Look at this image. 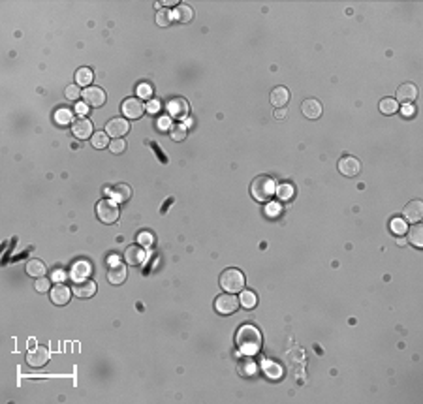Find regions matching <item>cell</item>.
Returning <instances> with one entry per match:
<instances>
[{
	"label": "cell",
	"mask_w": 423,
	"mask_h": 404,
	"mask_svg": "<svg viewBox=\"0 0 423 404\" xmlns=\"http://www.w3.org/2000/svg\"><path fill=\"white\" fill-rule=\"evenodd\" d=\"M250 194L256 202L260 203H267L273 200V196L277 194V185L273 181V177L269 175H260L256 177L250 185Z\"/></svg>",
	"instance_id": "cell-2"
},
{
	"label": "cell",
	"mask_w": 423,
	"mask_h": 404,
	"mask_svg": "<svg viewBox=\"0 0 423 404\" xmlns=\"http://www.w3.org/2000/svg\"><path fill=\"white\" fill-rule=\"evenodd\" d=\"M107 130H106V134L107 135H111V137H115V139H121L124 134H128V130H130V124H128V120L126 118H123V117H117V118H111L109 122H107V126H106Z\"/></svg>",
	"instance_id": "cell-10"
},
{
	"label": "cell",
	"mask_w": 423,
	"mask_h": 404,
	"mask_svg": "<svg viewBox=\"0 0 423 404\" xmlns=\"http://www.w3.org/2000/svg\"><path fill=\"white\" fill-rule=\"evenodd\" d=\"M34 288H36V291H40V293H47V291L51 289V278H45V276L38 278V280L34 282Z\"/></svg>",
	"instance_id": "cell-38"
},
{
	"label": "cell",
	"mask_w": 423,
	"mask_h": 404,
	"mask_svg": "<svg viewBox=\"0 0 423 404\" xmlns=\"http://www.w3.org/2000/svg\"><path fill=\"white\" fill-rule=\"evenodd\" d=\"M186 134H188V130H186V126L181 124V122H177V124H173V126L169 128V137H171L173 141H183L184 137H186Z\"/></svg>",
	"instance_id": "cell-30"
},
{
	"label": "cell",
	"mask_w": 423,
	"mask_h": 404,
	"mask_svg": "<svg viewBox=\"0 0 423 404\" xmlns=\"http://www.w3.org/2000/svg\"><path fill=\"white\" fill-rule=\"evenodd\" d=\"M288 101H290V90L286 87H275L271 90V103H273L275 107L282 109Z\"/></svg>",
	"instance_id": "cell-20"
},
{
	"label": "cell",
	"mask_w": 423,
	"mask_h": 404,
	"mask_svg": "<svg viewBox=\"0 0 423 404\" xmlns=\"http://www.w3.org/2000/svg\"><path fill=\"white\" fill-rule=\"evenodd\" d=\"M71 132L77 139H88L92 135V122L85 117H79L73 124H71Z\"/></svg>",
	"instance_id": "cell-13"
},
{
	"label": "cell",
	"mask_w": 423,
	"mask_h": 404,
	"mask_svg": "<svg viewBox=\"0 0 423 404\" xmlns=\"http://www.w3.org/2000/svg\"><path fill=\"white\" fill-rule=\"evenodd\" d=\"M279 211H281V209H279V205H269V207H267L269 215H279Z\"/></svg>",
	"instance_id": "cell-45"
},
{
	"label": "cell",
	"mask_w": 423,
	"mask_h": 404,
	"mask_svg": "<svg viewBox=\"0 0 423 404\" xmlns=\"http://www.w3.org/2000/svg\"><path fill=\"white\" fill-rule=\"evenodd\" d=\"M235 344L245 355H254L262 350V333L256 325L245 323L241 325L237 335H235Z\"/></svg>",
	"instance_id": "cell-1"
},
{
	"label": "cell",
	"mask_w": 423,
	"mask_h": 404,
	"mask_svg": "<svg viewBox=\"0 0 423 404\" xmlns=\"http://www.w3.org/2000/svg\"><path fill=\"white\" fill-rule=\"evenodd\" d=\"M414 115H416V109H414V105H412V103H405V105H403V117L410 118V117H414Z\"/></svg>",
	"instance_id": "cell-42"
},
{
	"label": "cell",
	"mask_w": 423,
	"mask_h": 404,
	"mask_svg": "<svg viewBox=\"0 0 423 404\" xmlns=\"http://www.w3.org/2000/svg\"><path fill=\"white\" fill-rule=\"evenodd\" d=\"M258 303V299H256V293L250 291V289H241V295H239V304H243V308H254Z\"/></svg>",
	"instance_id": "cell-27"
},
{
	"label": "cell",
	"mask_w": 423,
	"mask_h": 404,
	"mask_svg": "<svg viewBox=\"0 0 423 404\" xmlns=\"http://www.w3.org/2000/svg\"><path fill=\"white\" fill-rule=\"evenodd\" d=\"M92 79H94V73L90 68H79L77 72H75V85L77 87H88L90 83H92Z\"/></svg>",
	"instance_id": "cell-22"
},
{
	"label": "cell",
	"mask_w": 423,
	"mask_h": 404,
	"mask_svg": "<svg viewBox=\"0 0 423 404\" xmlns=\"http://www.w3.org/2000/svg\"><path fill=\"white\" fill-rule=\"evenodd\" d=\"M138 243L141 246H151L153 245V235L151 233H141L140 237H138Z\"/></svg>",
	"instance_id": "cell-40"
},
{
	"label": "cell",
	"mask_w": 423,
	"mask_h": 404,
	"mask_svg": "<svg viewBox=\"0 0 423 404\" xmlns=\"http://www.w3.org/2000/svg\"><path fill=\"white\" fill-rule=\"evenodd\" d=\"M190 111V105L184 98H171L166 103V113L169 118H177V120H183L184 117L188 115Z\"/></svg>",
	"instance_id": "cell-6"
},
{
	"label": "cell",
	"mask_w": 423,
	"mask_h": 404,
	"mask_svg": "<svg viewBox=\"0 0 423 404\" xmlns=\"http://www.w3.org/2000/svg\"><path fill=\"white\" fill-rule=\"evenodd\" d=\"M418 98V88L412 83H403L401 87L397 88V94H395V101L399 103H412V101Z\"/></svg>",
	"instance_id": "cell-12"
},
{
	"label": "cell",
	"mask_w": 423,
	"mask_h": 404,
	"mask_svg": "<svg viewBox=\"0 0 423 404\" xmlns=\"http://www.w3.org/2000/svg\"><path fill=\"white\" fill-rule=\"evenodd\" d=\"M126 276H128L126 265L123 261H111L109 263V267H107V280L111 282L113 286L123 284L126 280Z\"/></svg>",
	"instance_id": "cell-7"
},
{
	"label": "cell",
	"mask_w": 423,
	"mask_h": 404,
	"mask_svg": "<svg viewBox=\"0 0 423 404\" xmlns=\"http://www.w3.org/2000/svg\"><path fill=\"white\" fill-rule=\"evenodd\" d=\"M160 126H162V130L171 128V126H169V118H162V120H160Z\"/></svg>",
	"instance_id": "cell-47"
},
{
	"label": "cell",
	"mask_w": 423,
	"mask_h": 404,
	"mask_svg": "<svg viewBox=\"0 0 423 404\" xmlns=\"http://www.w3.org/2000/svg\"><path fill=\"white\" fill-rule=\"evenodd\" d=\"M87 107H88L87 103H77V105H75V113L79 117H85L87 115Z\"/></svg>",
	"instance_id": "cell-44"
},
{
	"label": "cell",
	"mask_w": 423,
	"mask_h": 404,
	"mask_svg": "<svg viewBox=\"0 0 423 404\" xmlns=\"http://www.w3.org/2000/svg\"><path fill=\"white\" fill-rule=\"evenodd\" d=\"M214 308L218 314L222 316H228V314H233L237 308H239V299L231 293H222L214 299Z\"/></svg>",
	"instance_id": "cell-5"
},
{
	"label": "cell",
	"mask_w": 423,
	"mask_h": 404,
	"mask_svg": "<svg viewBox=\"0 0 423 404\" xmlns=\"http://www.w3.org/2000/svg\"><path fill=\"white\" fill-rule=\"evenodd\" d=\"M265 370H267V374L269 376H281V370H279V365H271V363H267V369H265Z\"/></svg>",
	"instance_id": "cell-43"
},
{
	"label": "cell",
	"mask_w": 423,
	"mask_h": 404,
	"mask_svg": "<svg viewBox=\"0 0 423 404\" xmlns=\"http://www.w3.org/2000/svg\"><path fill=\"white\" fill-rule=\"evenodd\" d=\"M51 301L55 304H58V306H62V304H66L68 301H70V297H71V289L68 288V286H64L62 282H58L55 288H51Z\"/></svg>",
	"instance_id": "cell-16"
},
{
	"label": "cell",
	"mask_w": 423,
	"mask_h": 404,
	"mask_svg": "<svg viewBox=\"0 0 423 404\" xmlns=\"http://www.w3.org/2000/svg\"><path fill=\"white\" fill-rule=\"evenodd\" d=\"M408 241L414 246H418V248H422L423 246V226L420 224V222L414 224V226L408 230Z\"/></svg>",
	"instance_id": "cell-24"
},
{
	"label": "cell",
	"mask_w": 423,
	"mask_h": 404,
	"mask_svg": "<svg viewBox=\"0 0 423 404\" xmlns=\"http://www.w3.org/2000/svg\"><path fill=\"white\" fill-rule=\"evenodd\" d=\"M145 109H147L149 113H158V111H160V101L153 100V98H151V100H149V103L145 105Z\"/></svg>",
	"instance_id": "cell-41"
},
{
	"label": "cell",
	"mask_w": 423,
	"mask_h": 404,
	"mask_svg": "<svg viewBox=\"0 0 423 404\" xmlns=\"http://www.w3.org/2000/svg\"><path fill=\"white\" fill-rule=\"evenodd\" d=\"M71 117H73V111L68 109V107H60L55 111V122L58 126H66L71 122Z\"/></svg>",
	"instance_id": "cell-26"
},
{
	"label": "cell",
	"mask_w": 423,
	"mask_h": 404,
	"mask_svg": "<svg viewBox=\"0 0 423 404\" xmlns=\"http://www.w3.org/2000/svg\"><path fill=\"white\" fill-rule=\"evenodd\" d=\"M136 94L138 98H151L153 96V85L151 83H140L136 88Z\"/></svg>",
	"instance_id": "cell-37"
},
{
	"label": "cell",
	"mask_w": 423,
	"mask_h": 404,
	"mask_svg": "<svg viewBox=\"0 0 423 404\" xmlns=\"http://www.w3.org/2000/svg\"><path fill=\"white\" fill-rule=\"evenodd\" d=\"M81 94H83V92L79 90L77 85H68V87L64 88V96H66V100H70V101H77V98H79Z\"/></svg>",
	"instance_id": "cell-36"
},
{
	"label": "cell",
	"mask_w": 423,
	"mask_h": 404,
	"mask_svg": "<svg viewBox=\"0 0 423 404\" xmlns=\"http://www.w3.org/2000/svg\"><path fill=\"white\" fill-rule=\"evenodd\" d=\"M96 215L104 224H115L119 218V205L115 200H102L96 205Z\"/></svg>",
	"instance_id": "cell-4"
},
{
	"label": "cell",
	"mask_w": 423,
	"mask_h": 404,
	"mask_svg": "<svg viewBox=\"0 0 423 404\" xmlns=\"http://www.w3.org/2000/svg\"><path fill=\"white\" fill-rule=\"evenodd\" d=\"M121 111L126 118H140L145 111V105L140 98H126L121 105Z\"/></svg>",
	"instance_id": "cell-9"
},
{
	"label": "cell",
	"mask_w": 423,
	"mask_h": 404,
	"mask_svg": "<svg viewBox=\"0 0 423 404\" xmlns=\"http://www.w3.org/2000/svg\"><path fill=\"white\" fill-rule=\"evenodd\" d=\"M389 230H391V233H395V235H405V233L408 231V224H406L405 218H393L391 224H389Z\"/></svg>",
	"instance_id": "cell-31"
},
{
	"label": "cell",
	"mask_w": 423,
	"mask_h": 404,
	"mask_svg": "<svg viewBox=\"0 0 423 404\" xmlns=\"http://www.w3.org/2000/svg\"><path fill=\"white\" fill-rule=\"evenodd\" d=\"M220 288L226 293H239L245 288V276L239 269H226L220 274Z\"/></svg>",
	"instance_id": "cell-3"
},
{
	"label": "cell",
	"mask_w": 423,
	"mask_h": 404,
	"mask_svg": "<svg viewBox=\"0 0 423 404\" xmlns=\"http://www.w3.org/2000/svg\"><path fill=\"white\" fill-rule=\"evenodd\" d=\"M359 169H361V164L353 156H344V158L338 160V171L346 177H355L359 173Z\"/></svg>",
	"instance_id": "cell-14"
},
{
	"label": "cell",
	"mask_w": 423,
	"mask_h": 404,
	"mask_svg": "<svg viewBox=\"0 0 423 404\" xmlns=\"http://www.w3.org/2000/svg\"><path fill=\"white\" fill-rule=\"evenodd\" d=\"M81 96L88 107H102L106 103V92L100 87H87Z\"/></svg>",
	"instance_id": "cell-8"
},
{
	"label": "cell",
	"mask_w": 423,
	"mask_h": 404,
	"mask_svg": "<svg viewBox=\"0 0 423 404\" xmlns=\"http://www.w3.org/2000/svg\"><path fill=\"white\" fill-rule=\"evenodd\" d=\"M164 6H179V2H175V0H169V2H162Z\"/></svg>",
	"instance_id": "cell-49"
},
{
	"label": "cell",
	"mask_w": 423,
	"mask_h": 404,
	"mask_svg": "<svg viewBox=\"0 0 423 404\" xmlns=\"http://www.w3.org/2000/svg\"><path fill=\"white\" fill-rule=\"evenodd\" d=\"M109 145L107 141V134L106 132H96V134H92V147H96V149H106Z\"/></svg>",
	"instance_id": "cell-34"
},
{
	"label": "cell",
	"mask_w": 423,
	"mask_h": 404,
	"mask_svg": "<svg viewBox=\"0 0 423 404\" xmlns=\"http://www.w3.org/2000/svg\"><path fill=\"white\" fill-rule=\"evenodd\" d=\"M47 361H49V350L43 348V346L32 348V350L27 354V363L30 365V367H34V369L43 367Z\"/></svg>",
	"instance_id": "cell-11"
},
{
	"label": "cell",
	"mask_w": 423,
	"mask_h": 404,
	"mask_svg": "<svg viewBox=\"0 0 423 404\" xmlns=\"http://www.w3.org/2000/svg\"><path fill=\"white\" fill-rule=\"evenodd\" d=\"M88 273H90V265H88L87 261L75 263L73 269H71V274H73V280H75V282H77V280H85Z\"/></svg>",
	"instance_id": "cell-28"
},
{
	"label": "cell",
	"mask_w": 423,
	"mask_h": 404,
	"mask_svg": "<svg viewBox=\"0 0 423 404\" xmlns=\"http://www.w3.org/2000/svg\"><path fill=\"white\" fill-rule=\"evenodd\" d=\"M109 194H111V198L117 203H124L132 198V188L128 186V185H117L115 188L109 190Z\"/></svg>",
	"instance_id": "cell-21"
},
{
	"label": "cell",
	"mask_w": 423,
	"mask_h": 404,
	"mask_svg": "<svg viewBox=\"0 0 423 404\" xmlns=\"http://www.w3.org/2000/svg\"><path fill=\"white\" fill-rule=\"evenodd\" d=\"M378 107H380V111L384 115H393V113H397V109H399V103L395 101V98H382Z\"/></svg>",
	"instance_id": "cell-29"
},
{
	"label": "cell",
	"mask_w": 423,
	"mask_h": 404,
	"mask_svg": "<svg viewBox=\"0 0 423 404\" xmlns=\"http://www.w3.org/2000/svg\"><path fill=\"white\" fill-rule=\"evenodd\" d=\"M173 17H175L179 23H190L192 17H194V12H192V8H190L188 4H179V6L175 8V12H173Z\"/></svg>",
	"instance_id": "cell-23"
},
{
	"label": "cell",
	"mask_w": 423,
	"mask_h": 404,
	"mask_svg": "<svg viewBox=\"0 0 423 404\" xmlns=\"http://www.w3.org/2000/svg\"><path fill=\"white\" fill-rule=\"evenodd\" d=\"M286 113H288V111H286V109H277V111H275V117H277V118H279V120H282V118H284V117H286Z\"/></svg>",
	"instance_id": "cell-46"
},
{
	"label": "cell",
	"mask_w": 423,
	"mask_h": 404,
	"mask_svg": "<svg viewBox=\"0 0 423 404\" xmlns=\"http://www.w3.org/2000/svg\"><path fill=\"white\" fill-rule=\"evenodd\" d=\"M53 280H56V282H62V280H64V273H60V271H56L55 276H53Z\"/></svg>",
	"instance_id": "cell-48"
},
{
	"label": "cell",
	"mask_w": 423,
	"mask_h": 404,
	"mask_svg": "<svg viewBox=\"0 0 423 404\" xmlns=\"http://www.w3.org/2000/svg\"><path fill=\"white\" fill-rule=\"evenodd\" d=\"M73 295H77V297H81V299H88V297H92L94 293H96V284H94V280H77L75 284H73Z\"/></svg>",
	"instance_id": "cell-15"
},
{
	"label": "cell",
	"mask_w": 423,
	"mask_h": 404,
	"mask_svg": "<svg viewBox=\"0 0 423 404\" xmlns=\"http://www.w3.org/2000/svg\"><path fill=\"white\" fill-rule=\"evenodd\" d=\"M277 194H279V198H281L282 202H288V200H292L294 198V186L292 185H281V186H277Z\"/></svg>",
	"instance_id": "cell-33"
},
{
	"label": "cell",
	"mask_w": 423,
	"mask_h": 404,
	"mask_svg": "<svg viewBox=\"0 0 423 404\" xmlns=\"http://www.w3.org/2000/svg\"><path fill=\"white\" fill-rule=\"evenodd\" d=\"M405 218H408V222H412V224H418L423 218V203L418 202V200L410 202L405 207Z\"/></svg>",
	"instance_id": "cell-19"
},
{
	"label": "cell",
	"mask_w": 423,
	"mask_h": 404,
	"mask_svg": "<svg viewBox=\"0 0 423 404\" xmlns=\"http://www.w3.org/2000/svg\"><path fill=\"white\" fill-rule=\"evenodd\" d=\"M256 363H254L252 359H245L243 363L239 365V372L243 376H254L256 374Z\"/></svg>",
	"instance_id": "cell-35"
},
{
	"label": "cell",
	"mask_w": 423,
	"mask_h": 404,
	"mask_svg": "<svg viewBox=\"0 0 423 404\" xmlns=\"http://www.w3.org/2000/svg\"><path fill=\"white\" fill-rule=\"evenodd\" d=\"M171 17H173V14L169 10H166V8H162V10L156 12V23L160 27H168L169 23H171Z\"/></svg>",
	"instance_id": "cell-32"
},
{
	"label": "cell",
	"mask_w": 423,
	"mask_h": 404,
	"mask_svg": "<svg viewBox=\"0 0 423 404\" xmlns=\"http://www.w3.org/2000/svg\"><path fill=\"white\" fill-rule=\"evenodd\" d=\"M124 149H126V141L124 139H113V141H109V151H111L113 154H121V152H124Z\"/></svg>",
	"instance_id": "cell-39"
},
{
	"label": "cell",
	"mask_w": 423,
	"mask_h": 404,
	"mask_svg": "<svg viewBox=\"0 0 423 404\" xmlns=\"http://www.w3.org/2000/svg\"><path fill=\"white\" fill-rule=\"evenodd\" d=\"M301 111H303V115L307 117V118H320L322 117V103L318 100H314V98H307V100H303L301 103Z\"/></svg>",
	"instance_id": "cell-18"
},
{
	"label": "cell",
	"mask_w": 423,
	"mask_h": 404,
	"mask_svg": "<svg viewBox=\"0 0 423 404\" xmlns=\"http://www.w3.org/2000/svg\"><path fill=\"white\" fill-rule=\"evenodd\" d=\"M27 273L30 274L32 278H42V276H45V265H43V261L30 260L27 263Z\"/></svg>",
	"instance_id": "cell-25"
},
{
	"label": "cell",
	"mask_w": 423,
	"mask_h": 404,
	"mask_svg": "<svg viewBox=\"0 0 423 404\" xmlns=\"http://www.w3.org/2000/svg\"><path fill=\"white\" fill-rule=\"evenodd\" d=\"M124 261H126L128 265H141L143 261H145V248L143 246H128L126 250H124Z\"/></svg>",
	"instance_id": "cell-17"
}]
</instances>
